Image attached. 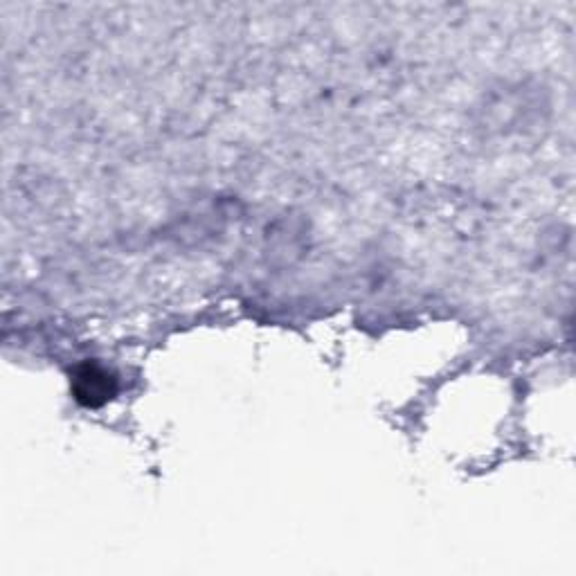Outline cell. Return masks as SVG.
<instances>
[{"instance_id": "cell-1", "label": "cell", "mask_w": 576, "mask_h": 576, "mask_svg": "<svg viewBox=\"0 0 576 576\" xmlns=\"http://www.w3.org/2000/svg\"><path fill=\"white\" fill-rule=\"evenodd\" d=\"M75 394L81 403L86 405H102L111 399L113 394V378L108 372L95 365H84L75 374Z\"/></svg>"}]
</instances>
